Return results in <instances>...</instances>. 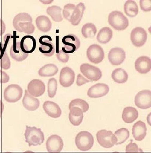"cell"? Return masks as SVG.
<instances>
[{
    "label": "cell",
    "instance_id": "cell-1",
    "mask_svg": "<svg viewBox=\"0 0 151 153\" xmlns=\"http://www.w3.org/2000/svg\"><path fill=\"white\" fill-rule=\"evenodd\" d=\"M25 142L29 147L41 145L44 141V134L40 128L36 127L26 126L24 133Z\"/></svg>",
    "mask_w": 151,
    "mask_h": 153
},
{
    "label": "cell",
    "instance_id": "cell-2",
    "mask_svg": "<svg viewBox=\"0 0 151 153\" xmlns=\"http://www.w3.org/2000/svg\"><path fill=\"white\" fill-rule=\"evenodd\" d=\"M108 22L114 29L117 31L124 30L129 26L128 19L119 11H114L110 13Z\"/></svg>",
    "mask_w": 151,
    "mask_h": 153
},
{
    "label": "cell",
    "instance_id": "cell-3",
    "mask_svg": "<svg viewBox=\"0 0 151 153\" xmlns=\"http://www.w3.org/2000/svg\"><path fill=\"white\" fill-rule=\"evenodd\" d=\"M75 145L80 151L86 152L93 147L94 139L93 135L87 131L80 132L75 137Z\"/></svg>",
    "mask_w": 151,
    "mask_h": 153
},
{
    "label": "cell",
    "instance_id": "cell-4",
    "mask_svg": "<svg viewBox=\"0 0 151 153\" xmlns=\"http://www.w3.org/2000/svg\"><path fill=\"white\" fill-rule=\"evenodd\" d=\"M96 138L98 143L104 148H112L117 142L116 138L110 131L102 129L96 134Z\"/></svg>",
    "mask_w": 151,
    "mask_h": 153
},
{
    "label": "cell",
    "instance_id": "cell-5",
    "mask_svg": "<svg viewBox=\"0 0 151 153\" xmlns=\"http://www.w3.org/2000/svg\"><path fill=\"white\" fill-rule=\"evenodd\" d=\"M23 95V90L19 85H8L4 91V98L8 103H16L18 102Z\"/></svg>",
    "mask_w": 151,
    "mask_h": 153
},
{
    "label": "cell",
    "instance_id": "cell-6",
    "mask_svg": "<svg viewBox=\"0 0 151 153\" xmlns=\"http://www.w3.org/2000/svg\"><path fill=\"white\" fill-rule=\"evenodd\" d=\"M62 42L64 47L62 48V50L67 54H71L77 50L80 46V40L76 35L69 34L65 36L62 38Z\"/></svg>",
    "mask_w": 151,
    "mask_h": 153
},
{
    "label": "cell",
    "instance_id": "cell-7",
    "mask_svg": "<svg viewBox=\"0 0 151 153\" xmlns=\"http://www.w3.org/2000/svg\"><path fill=\"white\" fill-rule=\"evenodd\" d=\"M80 71L89 81H97L101 79L102 73L98 67L88 63H83L80 67Z\"/></svg>",
    "mask_w": 151,
    "mask_h": 153
},
{
    "label": "cell",
    "instance_id": "cell-8",
    "mask_svg": "<svg viewBox=\"0 0 151 153\" xmlns=\"http://www.w3.org/2000/svg\"><path fill=\"white\" fill-rule=\"evenodd\" d=\"M87 56L91 62L98 64L101 63L104 58V52L101 46L93 44L88 48Z\"/></svg>",
    "mask_w": 151,
    "mask_h": 153
},
{
    "label": "cell",
    "instance_id": "cell-9",
    "mask_svg": "<svg viewBox=\"0 0 151 153\" xmlns=\"http://www.w3.org/2000/svg\"><path fill=\"white\" fill-rule=\"evenodd\" d=\"M40 47L39 51L44 56L51 57L56 52V45L52 42V38L49 36H42L39 38Z\"/></svg>",
    "mask_w": 151,
    "mask_h": 153
},
{
    "label": "cell",
    "instance_id": "cell-10",
    "mask_svg": "<svg viewBox=\"0 0 151 153\" xmlns=\"http://www.w3.org/2000/svg\"><path fill=\"white\" fill-rule=\"evenodd\" d=\"M46 149L50 153H59L64 148L63 140L58 135H52L46 143Z\"/></svg>",
    "mask_w": 151,
    "mask_h": 153
},
{
    "label": "cell",
    "instance_id": "cell-11",
    "mask_svg": "<svg viewBox=\"0 0 151 153\" xmlns=\"http://www.w3.org/2000/svg\"><path fill=\"white\" fill-rule=\"evenodd\" d=\"M135 105L141 109H147L151 106V92L144 90L138 92L135 98Z\"/></svg>",
    "mask_w": 151,
    "mask_h": 153
},
{
    "label": "cell",
    "instance_id": "cell-12",
    "mask_svg": "<svg viewBox=\"0 0 151 153\" xmlns=\"http://www.w3.org/2000/svg\"><path fill=\"white\" fill-rule=\"evenodd\" d=\"M147 38L146 31L141 27H135L130 34V39L133 45L136 47H141L146 42Z\"/></svg>",
    "mask_w": 151,
    "mask_h": 153
},
{
    "label": "cell",
    "instance_id": "cell-13",
    "mask_svg": "<svg viewBox=\"0 0 151 153\" xmlns=\"http://www.w3.org/2000/svg\"><path fill=\"white\" fill-rule=\"evenodd\" d=\"M75 74L74 71L68 67L62 69L60 73L59 82L63 87H69L74 82Z\"/></svg>",
    "mask_w": 151,
    "mask_h": 153
},
{
    "label": "cell",
    "instance_id": "cell-14",
    "mask_svg": "<svg viewBox=\"0 0 151 153\" xmlns=\"http://www.w3.org/2000/svg\"><path fill=\"white\" fill-rule=\"evenodd\" d=\"M27 91L33 97H40L45 91V85L42 81L35 79L32 80L28 85Z\"/></svg>",
    "mask_w": 151,
    "mask_h": 153
},
{
    "label": "cell",
    "instance_id": "cell-15",
    "mask_svg": "<svg viewBox=\"0 0 151 153\" xmlns=\"http://www.w3.org/2000/svg\"><path fill=\"white\" fill-rule=\"evenodd\" d=\"M125 58L126 54L122 48H112L108 54L109 61L114 66L121 65L124 61Z\"/></svg>",
    "mask_w": 151,
    "mask_h": 153
},
{
    "label": "cell",
    "instance_id": "cell-16",
    "mask_svg": "<svg viewBox=\"0 0 151 153\" xmlns=\"http://www.w3.org/2000/svg\"><path fill=\"white\" fill-rule=\"evenodd\" d=\"M109 91V87L108 85L100 83L91 87L88 90L87 95L90 98H100L107 95Z\"/></svg>",
    "mask_w": 151,
    "mask_h": 153
},
{
    "label": "cell",
    "instance_id": "cell-17",
    "mask_svg": "<svg viewBox=\"0 0 151 153\" xmlns=\"http://www.w3.org/2000/svg\"><path fill=\"white\" fill-rule=\"evenodd\" d=\"M37 46L36 40L31 36L27 35L22 38L20 41V48L25 54H29L34 52Z\"/></svg>",
    "mask_w": 151,
    "mask_h": 153
},
{
    "label": "cell",
    "instance_id": "cell-18",
    "mask_svg": "<svg viewBox=\"0 0 151 153\" xmlns=\"http://www.w3.org/2000/svg\"><path fill=\"white\" fill-rule=\"evenodd\" d=\"M135 70L141 74H146L151 71V60L150 58L142 56L135 60Z\"/></svg>",
    "mask_w": 151,
    "mask_h": 153
},
{
    "label": "cell",
    "instance_id": "cell-19",
    "mask_svg": "<svg viewBox=\"0 0 151 153\" xmlns=\"http://www.w3.org/2000/svg\"><path fill=\"white\" fill-rule=\"evenodd\" d=\"M43 109L48 116L58 118L61 116L62 111L59 106L52 101H46L43 104Z\"/></svg>",
    "mask_w": 151,
    "mask_h": 153
},
{
    "label": "cell",
    "instance_id": "cell-20",
    "mask_svg": "<svg viewBox=\"0 0 151 153\" xmlns=\"http://www.w3.org/2000/svg\"><path fill=\"white\" fill-rule=\"evenodd\" d=\"M22 103L24 108L30 111L36 110L40 105L39 100L30 95L27 90L25 91V94L22 100Z\"/></svg>",
    "mask_w": 151,
    "mask_h": 153
},
{
    "label": "cell",
    "instance_id": "cell-21",
    "mask_svg": "<svg viewBox=\"0 0 151 153\" xmlns=\"http://www.w3.org/2000/svg\"><path fill=\"white\" fill-rule=\"evenodd\" d=\"M146 131L147 128L145 123L139 120L133 126V137L136 141H141L146 137Z\"/></svg>",
    "mask_w": 151,
    "mask_h": 153
},
{
    "label": "cell",
    "instance_id": "cell-22",
    "mask_svg": "<svg viewBox=\"0 0 151 153\" xmlns=\"http://www.w3.org/2000/svg\"><path fill=\"white\" fill-rule=\"evenodd\" d=\"M11 57L16 61H23L27 58L29 54L24 53L20 48V42L17 41L14 43L10 49Z\"/></svg>",
    "mask_w": 151,
    "mask_h": 153
},
{
    "label": "cell",
    "instance_id": "cell-23",
    "mask_svg": "<svg viewBox=\"0 0 151 153\" xmlns=\"http://www.w3.org/2000/svg\"><path fill=\"white\" fill-rule=\"evenodd\" d=\"M85 9L86 7L83 3H80L77 5H75V8L72 13L69 21L73 25L76 26L80 23Z\"/></svg>",
    "mask_w": 151,
    "mask_h": 153
},
{
    "label": "cell",
    "instance_id": "cell-24",
    "mask_svg": "<svg viewBox=\"0 0 151 153\" xmlns=\"http://www.w3.org/2000/svg\"><path fill=\"white\" fill-rule=\"evenodd\" d=\"M69 119L71 123L74 126H79L82 123L83 118V112L81 108L73 107L70 108Z\"/></svg>",
    "mask_w": 151,
    "mask_h": 153
},
{
    "label": "cell",
    "instance_id": "cell-25",
    "mask_svg": "<svg viewBox=\"0 0 151 153\" xmlns=\"http://www.w3.org/2000/svg\"><path fill=\"white\" fill-rule=\"evenodd\" d=\"M138 111L136 108L129 106L124 109L122 114V119L125 123L130 124L138 118Z\"/></svg>",
    "mask_w": 151,
    "mask_h": 153
},
{
    "label": "cell",
    "instance_id": "cell-26",
    "mask_svg": "<svg viewBox=\"0 0 151 153\" xmlns=\"http://www.w3.org/2000/svg\"><path fill=\"white\" fill-rule=\"evenodd\" d=\"M36 24L38 30L43 32L50 31L52 28V23L50 19L44 15L38 16L36 19Z\"/></svg>",
    "mask_w": 151,
    "mask_h": 153
},
{
    "label": "cell",
    "instance_id": "cell-27",
    "mask_svg": "<svg viewBox=\"0 0 151 153\" xmlns=\"http://www.w3.org/2000/svg\"><path fill=\"white\" fill-rule=\"evenodd\" d=\"M113 36V32L109 27H104L98 32L97 36V40L101 44H106L109 42Z\"/></svg>",
    "mask_w": 151,
    "mask_h": 153
},
{
    "label": "cell",
    "instance_id": "cell-28",
    "mask_svg": "<svg viewBox=\"0 0 151 153\" xmlns=\"http://www.w3.org/2000/svg\"><path fill=\"white\" fill-rule=\"evenodd\" d=\"M58 68L56 65L53 63L47 64L42 67L38 71V74L40 76H52L57 74Z\"/></svg>",
    "mask_w": 151,
    "mask_h": 153
},
{
    "label": "cell",
    "instance_id": "cell-29",
    "mask_svg": "<svg viewBox=\"0 0 151 153\" xmlns=\"http://www.w3.org/2000/svg\"><path fill=\"white\" fill-rule=\"evenodd\" d=\"M112 77L115 82L119 84H122L127 81L128 74L124 69L119 68L115 69L112 71Z\"/></svg>",
    "mask_w": 151,
    "mask_h": 153
},
{
    "label": "cell",
    "instance_id": "cell-30",
    "mask_svg": "<svg viewBox=\"0 0 151 153\" xmlns=\"http://www.w3.org/2000/svg\"><path fill=\"white\" fill-rule=\"evenodd\" d=\"M14 34L11 35V34H5L3 38V42L2 45H0V48L2 50L6 52L7 49L8 48H11V46L14 44L15 42H17V39H19V36H16V32H13Z\"/></svg>",
    "mask_w": 151,
    "mask_h": 153
},
{
    "label": "cell",
    "instance_id": "cell-31",
    "mask_svg": "<svg viewBox=\"0 0 151 153\" xmlns=\"http://www.w3.org/2000/svg\"><path fill=\"white\" fill-rule=\"evenodd\" d=\"M124 12L126 15L130 17H135L137 16L139 9L135 1L132 0L126 1L124 4Z\"/></svg>",
    "mask_w": 151,
    "mask_h": 153
},
{
    "label": "cell",
    "instance_id": "cell-32",
    "mask_svg": "<svg viewBox=\"0 0 151 153\" xmlns=\"http://www.w3.org/2000/svg\"><path fill=\"white\" fill-rule=\"evenodd\" d=\"M61 12L62 9L57 5H53L48 7L46 10V13L48 15L51 17L53 21L56 22H59L63 20Z\"/></svg>",
    "mask_w": 151,
    "mask_h": 153
},
{
    "label": "cell",
    "instance_id": "cell-33",
    "mask_svg": "<svg viewBox=\"0 0 151 153\" xmlns=\"http://www.w3.org/2000/svg\"><path fill=\"white\" fill-rule=\"evenodd\" d=\"M114 135L116 138V145H121L124 143L130 137V132L125 128H121L117 130L114 133Z\"/></svg>",
    "mask_w": 151,
    "mask_h": 153
},
{
    "label": "cell",
    "instance_id": "cell-34",
    "mask_svg": "<svg viewBox=\"0 0 151 153\" xmlns=\"http://www.w3.org/2000/svg\"><path fill=\"white\" fill-rule=\"evenodd\" d=\"M96 32V27L94 24L91 23L85 24L84 25H83L81 29L82 36L85 38H90L95 37Z\"/></svg>",
    "mask_w": 151,
    "mask_h": 153
},
{
    "label": "cell",
    "instance_id": "cell-35",
    "mask_svg": "<svg viewBox=\"0 0 151 153\" xmlns=\"http://www.w3.org/2000/svg\"><path fill=\"white\" fill-rule=\"evenodd\" d=\"M24 22H31L32 19L31 16L29 13H22L17 14L13 19V26L17 30L19 23Z\"/></svg>",
    "mask_w": 151,
    "mask_h": 153
},
{
    "label": "cell",
    "instance_id": "cell-36",
    "mask_svg": "<svg viewBox=\"0 0 151 153\" xmlns=\"http://www.w3.org/2000/svg\"><path fill=\"white\" fill-rule=\"evenodd\" d=\"M35 30V27L31 22H24L19 23L17 30L19 32H24L28 34H32Z\"/></svg>",
    "mask_w": 151,
    "mask_h": 153
},
{
    "label": "cell",
    "instance_id": "cell-37",
    "mask_svg": "<svg viewBox=\"0 0 151 153\" xmlns=\"http://www.w3.org/2000/svg\"><path fill=\"white\" fill-rule=\"evenodd\" d=\"M73 107L79 108L82 110L83 112H86L88 110L89 106L88 103L85 100L80 98H77L72 100L69 103V109Z\"/></svg>",
    "mask_w": 151,
    "mask_h": 153
},
{
    "label": "cell",
    "instance_id": "cell-38",
    "mask_svg": "<svg viewBox=\"0 0 151 153\" xmlns=\"http://www.w3.org/2000/svg\"><path fill=\"white\" fill-rule=\"evenodd\" d=\"M58 89V83L55 78H51L48 80V95L49 97L53 98L56 96Z\"/></svg>",
    "mask_w": 151,
    "mask_h": 153
},
{
    "label": "cell",
    "instance_id": "cell-39",
    "mask_svg": "<svg viewBox=\"0 0 151 153\" xmlns=\"http://www.w3.org/2000/svg\"><path fill=\"white\" fill-rule=\"evenodd\" d=\"M75 8V5L73 4L69 3L64 6V9L62 11L63 16L65 19L67 21H69L71 17L72 16V13Z\"/></svg>",
    "mask_w": 151,
    "mask_h": 153
},
{
    "label": "cell",
    "instance_id": "cell-40",
    "mask_svg": "<svg viewBox=\"0 0 151 153\" xmlns=\"http://www.w3.org/2000/svg\"><path fill=\"white\" fill-rule=\"evenodd\" d=\"M0 67L5 70H7L10 68L11 62L7 52L3 54L2 58L0 61Z\"/></svg>",
    "mask_w": 151,
    "mask_h": 153
},
{
    "label": "cell",
    "instance_id": "cell-41",
    "mask_svg": "<svg viewBox=\"0 0 151 153\" xmlns=\"http://www.w3.org/2000/svg\"><path fill=\"white\" fill-rule=\"evenodd\" d=\"M56 56L59 61L62 63H67L69 60V55L67 53H65L62 50H59L58 53H57Z\"/></svg>",
    "mask_w": 151,
    "mask_h": 153
},
{
    "label": "cell",
    "instance_id": "cell-42",
    "mask_svg": "<svg viewBox=\"0 0 151 153\" xmlns=\"http://www.w3.org/2000/svg\"><path fill=\"white\" fill-rule=\"evenodd\" d=\"M138 146L135 143L130 142L126 147L125 153H138Z\"/></svg>",
    "mask_w": 151,
    "mask_h": 153
},
{
    "label": "cell",
    "instance_id": "cell-43",
    "mask_svg": "<svg viewBox=\"0 0 151 153\" xmlns=\"http://www.w3.org/2000/svg\"><path fill=\"white\" fill-rule=\"evenodd\" d=\"M141 9L144 11H150L151 10V0H141L139 2Z\"/></svg>",
    "mask_w": 151,
    "mask_h": 153
},
{
    "label": "cell",
    "instance_id": "cell-44",
    "mask_svg": "<svg viewBox=\"0 0 151 153\" xmlns=\"http://www.w3.org/2000/svg\"><path fill=\"white\" fill-rule=\"evenodd\" d=\"M89 82V81L83 76L81 74H79L77 75V81H76L77 85L81 86L82 85H85Z\"/></svg>",
    "mask_w": 151,
    "mask_h": 153
},
{
    "label": "cell",
    "instance_id": "cell-45",
    "mask_svg": "<svg viewBox=\"0 0 151 153\" xmlns=\"http://www.w3.org/2000/svg\"><path fill=\"white\" fill-rule=\"evenodd\" d=\"M9 81V76L8 74L0 69V83H6Z\"/></svg>",
    "mask_w": 151,
    "mask_h": 153
},
{
    "label": "cell",
    "instance_id": "cell-46",
    "mask_svg": "<svg viewBox=\"0 0 151 153\" xmlns=\"http://www.w3.org/2000/svg\"><path fill=\"white\" fill-rule=\"evenodd\" d=\"M5 29L6 27L4 22L2 19H0V36L5 32Z\"/></svg>",
    "mask_w": 151,
    "mask_h": 153
},
{
    "label": "cell",
    "instance_id": "cell-47",
    "mask_svg": "<svg viewBox=\"0 0 151 153\" xmlns=\"http://www.w3.org/2000/svg\"><path fill=\"white\" fill-rule=\"evenodd\" d=\"M3 110H4V104L2 102V100H0V118L2 117Z\"/></svg>",
    "mask_w": 151,
    "mask_h": 153
},
{
    "label": "cell",
    "instance_id": "cell-48",
    "mask_svg": "<svg viewBox=\"0 0 151 153\" xmlns=\"http://www.w3.org/2000/svg\"><path fill=\"white\" fill-rule=\"evenodd\" d=\"M5 53L4 52H3L2 49L0 48V61L1 60V59L2 58L3 56V54Z\"/></svg>",
    "mask_w": 151,
    "mask_h": 153
},
{
    "label": "cell",
    "instance_id": "cell-49",
    "mask_svg": "<svg viewBox=\"0 0 151 153\" xmlns=\"http://www.w3.org/2000/svg\"><path fill=\"white\" fill-rule=\"evenodd\" d=\"M138 153H144L143 151L141 149V148H139V150H138Z\"/></svg>",
    "mask_w": 151,
    "mask_h": 153
},
{
    "label": "cell",
    "instance_id": "cell-50",
    "mask_svg": "<svg viewBox=\"0 0 151 153\" xmlns=\"http://www.w3.org/2000/svg\"><path fill=\"white\" fill-rule=\"evenodd\" d=\"M23 153H35L34 152H31V151H27V152H25Z\"/></svg>",
    "mask_w": 151,
    "mask_h": 153
},
{
    "label": "cell",
    "instance_id": "cell-51",
    "mask_svg": "<svg viewBox=\"0 0 151 153\" xmlns=\"http://www.w3.org/2000/svg\"><path fill=\"white\" fill-rule=\"evenodd\" d=\"M11 153V152H6V153Z\"/></svg>",
    "mask_w": 151,
    "mask_h": 153
},
{
    "label": "cell",
    "instance_id": "cell-52",
    "mask_svg": "<svg viewBox=\"0 0 151 153\" xmlns=\"http://www.w3.org/2000/svg\"><path fill=\"white\" fill-rule=\"evenodd\" d=\"M118 153V152H114V153Z\"/></svg>",
    "mask_w": 151,
    "mask_h": 153
}]
</instances>
